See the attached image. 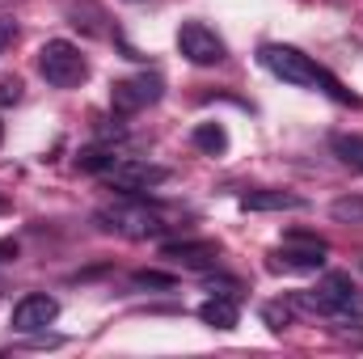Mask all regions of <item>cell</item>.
Returning a JSON list of instances; mask_svg holds the SVG:
<instances>
[{
	"label": "cell",
	"instance_id": "17",
	"mask_svg": "<svg viewBox=\"0 0 363 359\" xmlns=\"http://www.w3.org/2000/svg\"><path fill=\"white\" fill-rule=\"evenodd\" d=\"M131 283H135V287H161V292H169V287H174V275H161V270H135Z\"/></svg>",
	"mask_w": 363,
	"mask_h": 359
},
{
	"label": "cell",
	"instance_id": "6",
	"mask_svg": "<svg viewBox=\"0 0 363 359\" xmlns=\"http://www.w3.org/2000/svg\"><path fill=\"white\" fill-rule=\"evenodd\" d=\"M178 51L194 68H211V64H224L228 60L224 38L211 26H203V21H182L178 26Z\"/></svg>",
	"mask_w": 363,
	"mask_h": 359
},
{
	"label": "cell",
	"instance_id": "19",
	"mask_svg": "<svg viewBox=\"0 0 363 359\" xmlns=\"http://www.w3.org/2000/svg\"><path fill=\"white\" fill-rule=\"evenodd\" d=\"M13 38H17V21L13 17H0V55L13 47Z\"/></svg>",
	"mask_w": 363,
	"mask_h": 359
},
{
	"label": "cell",
	"instance_id": "15",
	"mask_svg": "<svg viewBox=\"0 0 363 359\" xmlns=\"http://www.w3.org/2000/svg\"><path fill=\"white\" fill-rule=\"evenodd\" d=\"M330 216L338 224H363V194H342L330 203Z\"/></svg>",
	"mask_w": 363,
	"mask_h": 359
},
{
	"label": "cell",
	"instance_id": "5",
	"mask_svg": "<svg viewBox=\"0 0 363 359\" xmlns=\"http://www.w3.org/2000/svg\"><path fill=\"white\" fill-rule=\"evenodd\" d=\"M161 97H165V81H161L157 72H140V77H127V81H114V85H110V106H114V114H123V118H131V114L157 106Z\"/></svg>",
	"mask_w": 363,
	"mask_h": 359
},
{
	"label": "cell",
	"instance_id": "11",
	"mask_svg": "<svg viewBox=\"0 0 363 359\" xmlns=\"http://www.w3.org/2000/svg\"><path fill=\"white\" fill-rule=\"evenodd\" d=\"M199 321L211 326V330H233L241 321V309H237V296H224V292H211L203 304H199Z\"/></svg>",
	"mask_w": 363,
	"mask_h": 359
},
{
	"label": "cell",
	"instance_id": "3",
	"mask_svg": "<svg viewBox=\"0 0 363 359\" xmlns=\"http://www.w3.org/2000/svg\"><path fill=\"white\" fill-rule=\"evenodd\" d=\"M93 224L101 233H114V237H127V241H148V237H161L169 228L161 220V211H152L148 203H135V199H123V203H110V207L93 211Z\"/></svg>",
	"mask_w": 363,
	"mask_h": 359
},
{
	"label": "cell",
	"instance_id": "16",
	"mask_svg": "<svg viewBox=\"0 0 363 359\" xmlns=\"http://www.w3.org/2000/svg\"><path fill=\"white\" fill-rule=\"evenodd\" d=\"M77 165H81V170H89V174H101V170H110V165H114V153H106V148H89V153H81V157H77Z\"/></svg>",
	"mask_w": 363,
	"mask_h": 359
},
{
	"label": "cell",
	"instance_id": "7",
	"mask_svg": "<svg viewBox=\"0 0 363 359\" xmlns=\"http://www.w3.org/2000/svg\"><path fill=\"white\" fill-rule=\"evenodd\" d=\"M325 267V241L321 237H287L271 254V270H321Z\"/></svg>",
	"mask_w": 363,
	"mask_h": 359
},
{
	"label": "cell",
	"instance_id": "9",
	"mask_svg": "<svg viewBox=\"0 0 363 359\" xmlns=\"http://www.w3.org/2000/svg\"><path fill=\"white\" fill-rule=\"evenodd\" d=\"M55 317H60V300H55V296H43V292L21 296V300L13 304V330H17V334H38V330H47Z\"/></svg>",
	"mask_w": 363,
	"mask_h": 359
},
{
	"label": "cell",
	"instance_id": "8",
	"mask_svg": "<svg viewBox=\"0 0 363 359\" xmlns=\"http://www.w3.org/2000/svg\"><path fill=\"white\" fill-rule=\"evenodd\" d=\"M106 182H110L114 190L135 194V190H152V186L169 182V170H165V165H152V161H114V165L106 170Z\"/></svg>",
	"mask_w": 363,
	"mask_h": 359
},
{
	"label": "cell",
	"instance_id": "20",
	"mask_svg": "<svg viewBox=\"0 0 363 359\" xmlns=\"http://www.w3.org/2000/svg\"><path fill=\"white\" fill-rule=\"evenodd\" d=\"M262 317H267V321H271V330H283V326H287V321H291V313H287V309H267V313H262Z\"/></svg>",
	"mask_w": 363,
	"mask_h": 359
},
{
	"label": "cell",
	"instance_id": "2",
	"mask_svg": "<svg viewBox=\"0 0 363 359\" xmlns=\"http://www.w3.org/2000/svg\"><path fill=\"white\" fill-rule=\"evenodd\" d=\"M296 304L308 309V313H321L330 321H342V326H359L363 321V287L342 270L325 275L313 292H300Z\"/></svg>",
	"mask_w": 363,
	"mask_h": 359
},
{
	"label": "cell",
	"instance_id": "1",
	"mask_svg": "<svg viewBox=\"0 0 363 359\" xmlns=\"http://www.w3.org/2000/svg\"><path fill=\"white\" fill-rule=\"evenodd\" d=\"M258 60H262V68H267L271 77L287 81V85L321 89V93H330L334 101H342V106H359V97H355L351 89H342L338 77H330L317 60H308L304 51H296V47H287V43H267V47L258 51Z\"/></svg>",
	"mask_w": 363,
	"mask_h": 359
},
{
	"label": "cell",
	"instance_id": "22",
	"mask_svg": "<svg viewBox=\"0 0 363 359\" xmlns=\"http://www.w3.org/2000/svg\"><path fill=\"white\" fill-rule=\"evenodd\" d=\"M4 207H9V203H4V199H0V211H4Z\"/></svg>",
	"mask_w": 363,
	"mask_h": 359
},
{
	"label": "cell",
	"instance_id": "4",
	"mask_svg": "<svg viewBox=\"0 0 363 359\" xmlns=\"http://www.w3.org/2000/svg\"><path fill=\"white\" fill-rule=\"evenodd\" d=\"M38 72H43V81L55 85V89H77V85L89 81V60L81 55L77 43H68V38H47V43L38 47Z\"/></svg>",
	"mask_w": 363,
	"mask_h": 359
},
{
	"label": "cell",
	"instance_id": "14",
	"mask_svg": "<svg viewBox=\"0 0 363 359\" xmlns=\"http://www.w3.org/2000/svg\"><path fill=\"white\" fill-rule=\"evenodd\" d=\"M330 148H334V157L342 161V165H351L355 174H363V136H334L330 140Z\"/></svg>",
	"mask_w": 363,
	"mask_h": 359
},
{
	"label": "cell",
	"instance_id": "18",
	"mask_svg": "<svg viewBox=\"0 0 363 359\" xmlns=\"http://www.w3.org/2000/svg\"><path fill=\"white\" fill-rule=\"evenodd\" d=\"M21 101V81L17 77H0V106H13Z\"/></svg>",
	"mask_w": 363,
	"mask_h": 359
},
{
	"label": "cell",
	"instance_id": "10",
	"mask_svg": "<svg viewBox=\"0 0 363 359\" xmlns=\"http://www.w3.org/2000/svg\"><path fill=\"white\" fill-rule=\"evenodd\" d=\"M161 258L174 263V267H186V270H207V267H216L220 245L216 241H165Z\"/></svg>",
	"mask_w": 363,
	"mask_h": 359
},
{
	"label": "cell",
	"instance_id": "13",
	"mask_svg": "<svg viewBox=\"0 0 363 359\" xmlns=\"http://www.w3.org/2000/svg\"><path fill=\"white\" fill-rule=\"evenodd\" d=\"M190 144L207 157H224L228 153V131H224V123H199L190 131Z\"/></svg>",
	"mask_w": 363,
	"mask_h": 359
},
{
	"label": "cell",
	"instance_id": "12",
	"mask_svg": "<svg viewBox=\"0 0 363 359\" xmlns=\"http://www.w3.org/2000/svg\"><path fill=\"white\" fill-rule=\"evenodd\" d=\"M241 207L245 211H300L304 199L291 194V190H245L241 194Z\"/></svg>",
	"mask_w": 363,
	"mask_h": 359
},
{
	"label": "cell",
	"instance_id": "23",
	"mask_svg": "<svg viewBox=\"0 0 363 359\" xmlns=\"http://www.w3.org/2000/svg\"><path fill=\"white\" fill-rule=\"evenodd\" d=\"M0 140H4V127H0Z\"/></svg>",
	"mask_w": 363,
	"mask_h": 359
},
{
	"label": "cell",
	"instance_id": "21",
	"mask_svg": "<svg viewBox=\"0 0 363 359\" xmlns=\"http://www.w3.org/2000/svg\"><path fill=\"white\" fill-rule=\"evenodd\" d=\"M17 258V241H4L0 237V263H13Z\"/></svg>",
	"mask_w": 363,
	"mask_h": 359
}]
</instances>
